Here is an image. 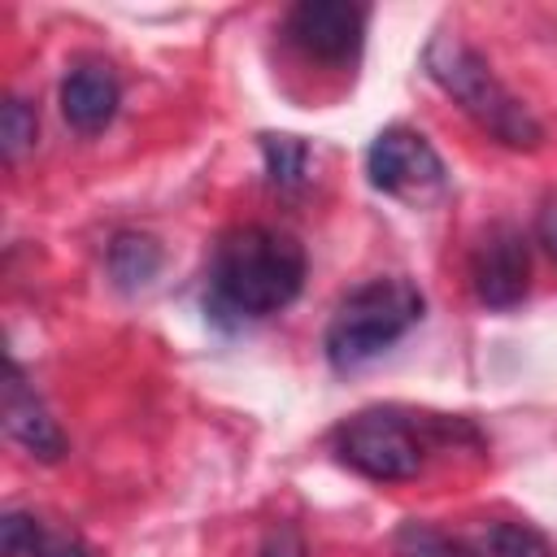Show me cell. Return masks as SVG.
Returning <instances> with one entry per match:
<instances>
[{"label":"cell","mask_w":557,"mask_h":557,"mask_svg":"<svg viewBox=\"0 0 557 557\" xmlns=\"http://www.w3.org/2000/svg\"><path fill=\"white\" fill-rule=\"evenodd\" d=\"M366 174L379 191L405 196V200H422L444 187L440 152L431 148L426 135H418L409 126H387L374 135V144L366 152Z\"/></svg>","instance_id":"5b68a950"},{"label":"cell","mask_w":557,"mask_h":557,"mask_svg":"<svg viewBox=\"0 0 557 557\" xmlns=\"http://www.w3.org/2000/svg\"><path fill=\"white\" fill-rule=\"evenodd\" d=\"M4 431L39 461H57L65 453V435L57 426V418L48 413V405L39 400V392L26 383L22 366L9 361V379H4Z\"/></svg>","instance_id":"9c48e42d"},{"label":"cell","mask_w":557,"mask_h":557,"mask_svg":"<svg viewBox=\"0 0 557 557\" xmlns=\"http://www.w3.org/2000/svg\"><path fill=\"white\" fill-rule=\"evenodd\" d=\"M117 104H122V87L104 61H78L61 78V117L78 135H100L113 122Z\"/></svg>","instance_id":"ba28073f"},{"label":"cell","mask_w":557,"mask_h":557,"mask_svg":"<svg viewBox=\"0 0 557 557\" xmlns=\"http://www.w3.org/2000/svg\"><path fill=\"white\" fill-rule=\"evenodd\" d=\"M104 261H109V274L122 292H139L161 270V244L152 235H139V231H117L109 239Z\"/></svg>","instance_id":"8fae6325"},{"label":"cell","mask_w":557,"mask_h":557,"mask_svg":"<svg viewBox=\"0 0 557 557\" xmlns=\"http://www.w3.org/2000/svg\"><path fill=\"white\" fill-rule=\"evenodd\" d=\"M257 557H309V548H305V535L292 522H278V527L265 531Z\"/></svg>","instance_id":"2e32d148"},{"label":"cell","mask_w":557,"mask_h":557,"mask_svg":"<svg viewBox=\"0 0 557 557\" xmlns=\"http://www.w3.org/2000/svg\"><path fill=\"white\" fill-rule=\"evenodd\" d=\"M35 557H91V553H87V544H83V540H74V535L44 531V540H39Z\"/></svg>","instance_id":"e0dca14e"},{"label":"cell","mask_w":557,"mask_h":557,"mask_svg":"<svg viewBox=\"0 0 557 557\" xmlns=\"http://www.w3.org/2000/svg\"><path fill=\"white\" fill-rule=\"evenodd\" d=\"M422 292L400 278V274H379V278H366L361 287H352L331 322H326V361L335 370H357L366 361H374L383 348H392L400 335H409L418 322H422Z\"/></svg>","instance_id":"3957f363"},{"label":"cell","mask_w":557,"mask_h":557,"mask_svg":"<svg viewBox=\"0 0 557 557\" xmlns=\"http://www.w3.org/2000/svg\"><path fill=\"white\" fill-rule=\"evenodd\" d=\"M35 135H39L35 109H30L22 96H9L4 109H0V152H4V161L13 165V161L35 144Z\"/></svg>","instance_id":"5bb4252c"},{"label":"cell","mask_w":557,"mask_h":557,"mask_svg":"<svg viewBox=\"0 0 557 557\" xmlns=\"http://www.w3.org/2000/svg\"><path fill=\"white\" fill-rule=\"evenodd\" d=\"M39 540H44V527L30 518V513H4V522H0V544H4V557H35V548H39Z\"/></svg>","instance_id":"9a60e30c"},{"label":"cell","mask_w":557,"mask_h":557,"mask_svg":"<svg viewBox=\"0 0 557 557\" xmlns=\"http://www.w3.org/2000/svg\"><path fill=\"white\" fill-rule=\"evenodd\" d=\"M305 287V248L274 226H235L209 261L205 309L218 322H257L287 309Z\"/></svg>","instance_id":"6da1fadb"},{"label":"cell","mask_w":557,"mask_h":557,"mask_svg":"<svg viewBox=\"0 0 557 557\" xmlns=\"http://www.w3.org/2000/svg\"><path fill=\"white\" fill-rule=\"evenodd\" d=\"M257 144H261V157H265V178L274 183V187H300L305 183V174H309V144L300 139V135H274V131H265V135H257Z\"/></svg>","instance_id":"7c38bea8"},{"label":"cell","mask_w":557,"mask_h":557,"mask_svg":"<svg viewBox=\"0 0 557 557\" xmlns=\"http://www.w3.org/2000/svg\"><path fill=\"white\" fill-rule=\"evenodd\" d=\"M392 553L396 557H470L461 540H453L448 531H440L431 522H418V518H409V522L396 527Z\"/></svg>","instance_id":"4fadbf2b"},{"label":"cell","mask_w":557,"mask_h":557,"mask_svg":"<svg viewBox=\"0 0 557 557\" xmlns=\"http://www.w3.org/2000/svg\"><path fill=\"white\" fill-rule=\"evenodd\" d=\"M335 457L374 479V483H400L413 479L426 461V444L418 435V422L400 409H361L335 431Z\"/></svg>","instance_id":"277c9868"},{"label":"cell","mask_w":557,"mask_h":557,"mask_svg":"<svg viewBox=\"0 0 557 557\" xmlns=\"http://www.w3.org/2000/svg\"><path fill=\"white\" fill-rule=\"evenodd\" d=\"M287 39L313 57V61H326V65H344L361 52V39H366V9L361 4H348V0H300L287 22H283Z\"/></svg>","instance_id":"52a82bcc"},{"label":"cell","mask_w":557,"mask_h":557,"mask_svg":"<svg viewBox=\"0 0 557 557\" xmlns=\"http://www.w3.org/2000/svg\"><path fill=\"white\" fill-rule=\"evenodd\" d=\"M535 231H540V244L557 257V200H548L544 209H540V222H535Z\"/></svg>","instance_id":"ac0fdd59"},{"label":"cell","mask_w":557,"mask_h":557,"mask_svg":"<svg viewBox=\"0 0 557 557\" xmlns=\"http://www.w3.org/2000/svg\"><path fill=\"white\" fill-rule=\"evenodd\" d=\"M422 65L431 74V83L440 91H448L461 113L487 131L496 144L505 148H540L544 126L535 122V113L492 74V65L483 61V52H474L466 39L457 35H435L422 52Z\"/></svg>","instance_id":"7a4b0ae2"},{"label":"cell","mask_w":557,"mask_h":557,"mask_svg":"<svg viewBox=\"0 0 557 557\" xmlns=\"http://www.w3.org/2000/svg\"><path fill=\"white\" fill-rule=\"evenodd\" d=\"M461 544L470 557H553V544L531 522H513V518L479 522Z\"/></svg>","instance_id":"30bf717a"},{"label":"cell","mask_w":557,"mask_h":557,"mask_svg":"<svg viewBox=\"0 0 557 557\" xmlns=\"http://www.w3.org/2000/svg\"><path fill=\"white\" fill-rule=\"evenodd\" d=\"M470 283L487 309H513L531 287V248L527 235L509 222H496L479 235L470 252Z\"/></svg>","instance_id":"8992f818"}]
</instances>
